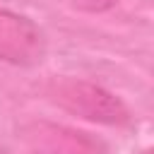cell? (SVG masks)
<instances>
[{
	"label": "cell",
	"instance_id": "cell-1",
	"mask_svg": "<svg viewBox=\"0 0 154 154\" xmlns=\"http://www.w3.org/2000/svg\"><path fill=\"white\" fill-rule=\"evenodd\" d=\"M46 94L63 111H67L77 118L91 120V123L123 125V123L130 120L125 103L116 94H111L108 89H103L101 84H94L89 79L58 77L48 84Z\"/></svg>",
	"mask_w": 154,
	"mask_h": 154
},
{
	"label": "cell",
	"instance_id": "cell-5",
	"mask_svg": "<svg viewBox=\"0 0 154 154\" xmlns=\"http://www.w3.org/2000/svg\"><path fill=\"white\" fill-rule=\"evenodd\" d=\"M142 154H152V152H149V149H147V152H142Z\"/></svg>",
	"mask_w": 154,
	"mask_h": 154
},
{
	"label": "cell",
	"instance_id": "cell-2",
	"mask_svg": "<svg viewBox=\"0 0 154 154\" xmlns=\"http://www.w3.org/2000/svg\"><path fill=\"white\" fill-rule=\"evenodd\" d=\"M22 142L29 154H108L103 140L60 123L36 120L22 128Z\"/></svg>",
	"mask_w": 154,
	"mask_h": 154
},
{
	"label": "cell",
	"instance_id": "cell-3",
	"mask_svg": "<svg viewBox=\"0 0 154 154\" xmlns=\"http://www.w3.org/2000/svg\"><path fill=\"white\" fill-rule=\"evenodd\" d=\"M46 55L43 31L24 14L0 7V60L12 65H36Z\"/></svg>",
	"mask_w": 154,
	"mask_h": 154
},
{
	"label": "cell",
	"instance_id": "cell-4",
	"mask_svg": "<svg viewBox=\"0 0 154 154\" xmlns=\"http://www.w3.org/2000/svg\"><path fill=\"white\" fill-rule=\"evenodd\" d=\"M79 10H87V12H103L108 10L111 5H116L118 0H72Z\"/></svg>",
	"mask_w": 154,
	"mask_h": 154
}]
</instances>
